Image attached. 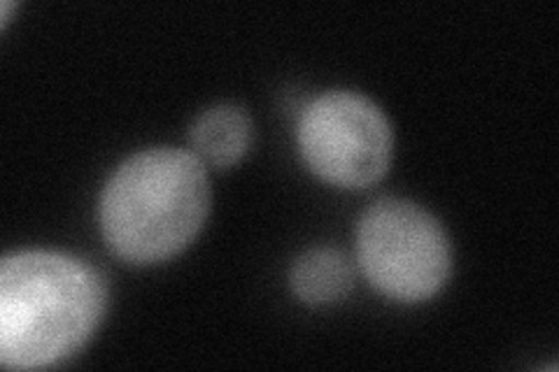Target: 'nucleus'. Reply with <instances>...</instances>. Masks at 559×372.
<instances>
[{
    "instance_id": "1",
    "label": "nucleus",
    "mask_w": 559,
    "mask_h": 372,
    "mask_svg": "<svg viewBox=\"0 0 559 372\" xmlns=\"http://www.w3.org/2000/svg\"><path fill=\"white\" fill-rule=\"evenodd\" d=\"M108 285L70 254L26 250L0 265V363L14 370L73 357L100 326Z\"/></svg>"
},
{
    "instance_id": "2",
    "label": "nucleus",
    "mask_w": 559,
    "mask_h": 372,
    "mask_svg": "<svg viewBox=\"0 0 559 372\" xmlns=\"http://www.w3.org/2000/svg\"><path fill=\"white\" fill-rule=\"evenodd\" d=\"M213 189L194 152L154 147L133 154L105 184L100 230L127 263L154 265L185 252L203 230Z\"/></svg>"
},
{
    "instance_id": "3",
    "label": "nucleus",
    "mask_w": 559,
    "mask_h": 372,
    "mask_svg": "<svg viewBox=\"0 0 559 372\" xmlns=\"http://www.w3.org/2000/svg\"><path fill=\"white\" fill-rule=\"evenodd\" d=\"M357 261L382 296L423 303L448 285L452 244L425 207L404 199H380L359 219Z\"/></svg>"
},
{
    "instance_id": "4",
    "label": "nucleus",
    "mask_w": 559,
    "mask_h": 372,
    "mask_svg": "<svg viewBox=\"0 0 559 372\" xmlns=\"http://www.w3.org/2000/svg\"><path fill=\"white\" fill-rule=\"evenodd\" d=\"M299 149L324 182L366 189L380 182L392 166L394 131L371 98L357 92H326L301 112Z\"/></svg>"
},
{
    "instance_id": "5",
    "label": "nucleus",
    "mask_w": 559,
    "mask_h": 372,
    "mask_svg": "<svg viewBox=\"0 0 559 372\" xmlns=\"http://www.w3.org/2000/svg\"><path fill=\"white\" fill-rule=\"evenodd\" d=\"M191 147L210 168L229 170L250 152L254 127L248 110L236 103H219L205 110L189 131Z\"/></svg>"
},
{
    "instance_id": "6",
    "label": "nucleus",
    "mask_w": 559,
    "mask_h": 372,
    "mask_svg": "<svg viewBox=\"0 0 559 372\" xmlns=\"http://www.w3.org/2000/svg\"><path fill=\"white\" fill-rule=\"evenodd\" d=\"M294 296L308 305L338 303L355 287L349 259L334 247H314L294 261L289 273Z\"/></svg>"
},
{
    "instance_id": "7",
    "label": "nucleus",
    "mask_w": 559,
    "mask_h": 372,
    "mask_svg": "<svg viewBox=\"0 0 559 372\" xmlns=\"http://www.w3.org/2000/svg\"><path fill=\"white\" fill-rule=\"evenodd\" d=\"M12 3H3V16H0V20H3V22H0V26H8V22H10V12H12Z\"/></svg>"
}]
</instances>
